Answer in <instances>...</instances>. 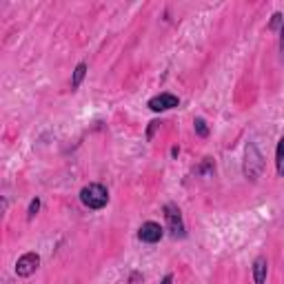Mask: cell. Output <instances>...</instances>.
<instances>
[{
    "instance_id": "1",
    "label": "cell",
    "mask_w": 284,
    "mask_h": 284,
    "mask_svg": "<svg viewBox=\"0 0 284 284\" xmlns=\"http://www.w3.org/2000/svg\"><path fill=\"white\" fill-rule=\"evenodd\" d=\"M80 202H83V207L91 209V211H100V209L109 205V191H107V187L98 185V182H91V185L83 187Z\"/></svg>"
},
{
    "instance_id": "2",
    "label": "cell",
    "mask_w": 284,
    "mask_h": 284,
    "mask_svg": "<svg viewBox=\"0 0 284 284\" xmlns=\"http://www.w3.org/2000/svg\"><path fill=\"white\" fill-rule=\"evenodd\" d=\"M265 169V160L262 153L258 151L255 145H247V153H245V175L249 180H258Z\"/></svg>"
},
{
    "instance_id": "3",
    "label": "cell",
    "mask_w": 284,
    "mask_h": 284,
    "mask_svg": "<svg viewBox=\"0 0 284 284\" xmlns=\"http://www.w3.org/2000/svg\"><path fill=\"white\" fill-rule=\"evenodd\" d=\"M165 220H167V227H169V231H171L173 238H185L187 235V227H185V220H182L178 205L167 202L165 205Z\"/></svg>"
},
{
    "instance_id": "4",
    "label": "cell",
    "mask_w": 284,
    "mask_h": 284,
    "mask_svg": "<svg viewBox=\"0 0 284 284\" xmlns=\"http://www.w3.org/2000/svg\"><path fill=\"white\" fill-rule=\"evenodd\" d=\"M40 267V255L38 253H25V255H20L18 262H16V275L18 278H29L31 273H36V269Z\"/></svg>"
},
{
    "instance_id": "5",
    "label": "cell",
    "mask_w": 284,
    "mask_h": 284,
    "mask_svg": "<svg viewBox=\"0 0 284 284\" xmlns=\"http://www.w3.org/2000/svg\"><path fill=\"white\" fill-rule=\"evenodd\" d=\"M178 105H180L178 96H173V93H169V91H162V93H158V96H153L151 100H149V109L155 111V113L169 111V109H173V107H178Z\"/></svg>"
},
{
    "instance_id": "6",
    "label": "cell",
    "mask_w": 284,
    "mask_h": 284,
    "mask_svg": "<svg viewBox=\"0 0 284 284\" xmlns=\"http://www.w3.org/2000/svg\"><path fill=\"white\" fill-rule=\"evenodd\" d=\"M162 235H165V229H162L158 222H145L140 229H138V238L142 242H147V245H155V242L162 240Z\"/></svg>"
},
{
    "instance_id": "7",
    "label": "cell",
    "mask_w": 284,
    "mask_h": 284,
    "mask_svg": "<svg viewBox=\"0 0 284 284\" xmlns=\"http://www.w3.org/2000/svg\"><path fill=\"white\" fill-rule=\"evenodd\" d=\"M267 269H269V262H267V258H260L253 262V282L255 284H265V280H267Z\"/></svg>"
},
{
    "instance_id": "8",
    "label": "cell",
    "mask_w": 284,
    "mask_h": 284,
    "mask_svg": "<svg viewBox=\"0 0 284 284\" xmlns=\"http://www.w3.org/2000/svg\"><path fill=\"white\" fill-rule=\"evenodd\" d=\"M87 76V63H80L76 69H73V76H71V91H76L80 85H83V80Z\"/></svg>"
},
{
    "instance_id": "9",
    "label": "cell",
    "mask_w": 284,
    "mask_h": 284,
    "mask_svg": "<svg viewBox=\"0 0 284 284\" xmlns=\"http://www.w3.org/2000/svg\"><path fill=\"white\" fill-rule=\"evenodd\" d=\"M275 169H278V175H284V136L278 142V149H275Z\"/></svg>"
},
{
    "instance_id": "10",
    "label": "cell",
    "mask_w": 284,
    "mask_h": 284,
    "mask_svg": "<svg viewBox=\"0 0 284 284\" xmlns=\"http://www.w3.org/2000/svg\"><path fill=\"white\" fill-rule=\"evenodd\" d=\"M193 129H195V133H198L200 138H209V125H207L205 118H195L193 120Z\"/></svg>"
},
{
    "instance_id": "11",
    "label": "cell",
    "mask_w": 284,
    "mask_h": 284,
    "mask_svg": "<svg viewBox=\"0 0 284 284\" xmlns=\"http://www.w3.org/2000/svg\"><path fill=\"white\" fill-rule=\"evenodd\" d=\"M284 27V13H273V18H271V23H269V29L271 31H278V29H282Z\"/></svg>"
},
{
    "instance_id": "12",
    "label": "cell",
    "mask_w": 284,
    "mask_h": 284,
    "mask_svg": "<svg viewBox=\"0 0 284 284\" xmlns=\"http://www.w3.org/2000/svg\"><path fill=\"white\" fill-rule=\"evenodd\" d=\"M40 211V198H33L31 202H29V209H27V220H33L36 218V213Z\"/></svg>"
},
{
    "instance_id": "13",
    "label": "cell",
    "mask_w": 284,
    "mask_h": 284,
    "mask_svg": "<svg viewBox=\"0 0 284 284\" xmlns=\"http://www.w3.org/2000/svg\"><path fill=\"white\" fill-rule=\"evenodd\" d=\"M195 173L211 175V173H213V160H211V158H205V165H202L200 169H195Z\"/></svg>"
},
{
    "instance_id": "14",
    "label": "cell",
    "mask_w": 284,
    "mask_h": 284,
    "mask_svg": "<svg viewBox=\"0 0 284 284\" xmlns=\"http://www.w3.org/2000/svg\"><path fill=\"white\" fill-rule=\"evenodd\" d=\"M158 127H160V123H158V120H153V123H149V129H147V140H153V133L158 131Z\"/></svg>"
},
{
    "instance_id": "15",
    "label": "cell",
    "mask_w": 284,
    "mask_h": 284,
    "mask_svg": "<svg viewBox=\"0 0 284 284\" xmlns=\"http://www.w3.org/2000/svg\"><path fill=\"white\" fill-rule=\"evenodd\" d=\"M280 56H282V60H284V27L280 29Z\"/></svg>"
},
{
    "instance_id": "16",
    "label": "cell",
    "mask_w": 284,
    "mask_h": 284,
    "mask_svg": "<svg viewBox=\"0 0 284 284\" xmlns=\"http://www.w3.org/2000/svg\"><path fill=\"white\" fill-rule=\"evenodd\" d=\"M160 284H173V275H171V273H167L165 278H162V282H160Z\"/></svg>"
},
{
    "instance_id": "17",
    "label": "cell",
    "mask_w": 284,
    "mask_h": 284,
    "mask_svg": "<svg viewBox=\"0 0 284 284\" xmlns=\"http://www.w3.org/2000/svg\"><path fill=\"white\" fill-rule=\"evenodd\" d=\"M140 278H142V275H140V273H131V282H133V284H136V282H138Z\"/></svg>"
},
{
    "instance_id": "18",
    "label": "cell",
    "mask_w": 284,
    "mask_h": 284,
    "mask_svg": "<svg viewBox=\"0 0 284 284\" xmlns=\"http://www.w3.org/2000/svg\"><path fill=\"white\" fill-rule=\"evenodd\" d=\"M178 153H180V149H178V147H171V155H173V158H175Z\"/></svg>"
}]
</instances>
